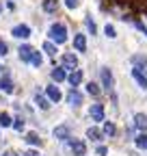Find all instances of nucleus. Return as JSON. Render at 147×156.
<instances>
[{"label": "nucleus", "instance_id": "nucleus-1", "mask_svg": "<svg viewBox=\"0 0 147 156\" xmlns=\"http://www.w3.org/2000/svg\"><path fill=\"white\" fill-rule=\"evenodd\" d=\"M48 37H50V41H54L56 46L65 44L67 41V26L63 22H54L50 26V30H48Z\"/></svg>", "mask_w": 147, "mask_h": 156}, {"label": "nucleus", "instance_id": "nucleus-2", "mask_svg": "<svg viewBox=\"0 0 147 156\" xmlns=\"http://www.w3.org/2000/svg\"><path fill=\"white\" fill-rule=\"evenodd\" d=\"M100 80H102V91H113L115 89V76H113V72H110L108 67H102L100 69Z\"/></svg>", "mask_w": 147, "mask_h": 156}, {"label": "nucleus", "instance_id": "nucleus-3", "mask_svg": "<svg viewBox=\"0 0 147 156\" xmlns=\"http://www.w3.org/2000/svg\"><path fill=\"white\" fill-rule=\"evenodd\" d=\"M65 143H67V150H69L74 156H84V154H87V143H84L82 139H74V136H71V139H67Z\"/></svg>", "mask_w": 147, "mask_h": 156}, {"label": "nucleus", "instance_id": "nucleus-4", "mask_svg": "<svg viewBox=\"0 0 147 156\" xmlns=\"http://www.w3.org/2000/svg\"><path fill=\"white\" fill-rule=\"evenodd\" d=\"M52 134H54V139H56V141H67V139H71V130H69L67 124L56 126V128L52 130Z\"/></svg>", "mask_w": 147, "mask_h": 156}, {"label": "nucleus", "instance_id": "nucleus-5", "mask_svg": "<svg viewBox=\"0 0 147 156\" xmlns=\"http://www.w3.org/2000/svg\"><path fill=\"white\" fill-rule=\"evenodd\" d=\"M61 65H63L65 69H76V67H78V56L74 54V52H65V54L61 56Z\"/></svg>", "mask_w": 147, "mask_h": 156}, {"label": "nucleus", "instance_id": "nucleus-6", "mask_svg": "<svg viewBox=\"0 0 147 156\" xmlns=\"http://www.w3.org/2000/svg\"><path fill=\"white\" fill-rule=\"evenodd\" d=\"M82 93L78 91V87H71L69 89V93H67V104H71V106H80L82 104Z\"/></svg>", "mask_w": 147, "mask_h": 156}, {"label": "nucleus", "instance_id": "nucleus-7", "mask_svg": "<svg viewBox=\"0 0 147 156\" xmlns=\"http://www.w3.org/2000/svg\"><path fill=\"white\" fill-rule=\"evenodd\" d=\"M11 35H13L15 39H28V37H30V26H28V24H17V26H13Z\"/></svg>", "mask_w": 147, "mask_h": 156}, {"label": "nucleus", "instance_id": "nucleus-8", "mask_svg": "<svg viewBox=\"0 0 147 156\" xmlns=\"http://www.w3.org/2000/svg\"><path fill=\"white\" fill-rule=\"evenodd\" d=\"M89 117H91L93 122H104V104H91Z\"/></svg>", "mask_w": 147, "mask_h": 156}, {"label": "nucleus", "instance_id": "nucleus-9", "mask_svg": "<svg viewBox=\"0 0 147 156\" xmlns=\"http://www.w3.org/2000/svg\"><path fill=\"white\" fill-rule=\"evenodd\" d=\"M87 139H91L93 143H100V141H104V132L95 126H89L87 128Z\"/></svg>", "mask_w": 147, "mask_h": 156}, {"label": "nucleus", "instance_id": "nucleus-10", "mask_svg": "<svg viewBox=\"0 0 147 156\" xmlns=\"http://www.w3.org/2000/svg\"><path fill=\"white\" fill-rule=\"evenodd\" d=\"M46 95H48L50 102H59L61 98H63V93H61V89H59L56 85H48V87H46Z\"/></svg>", "mask_w": 147, "mask_h": 156}, {"label": "nucleus", "instance_id": "nucleus-11", "mask_svg": "<svg viewBox=\"0 0 147 156\" xmlns=\"http://www.w3.org/2000/svg\"><path fill=\"white\" fill-rule=\"evenodd\" d=\"M132 65H134L138 72L147 74V56H145V54H134V56H132Z\"/></svg>", "mask_w": 147, "mask_h": 156}, {"label": "nucleus", "instance_id": "nucleus-12", "mask_svg": "<svg viewBox=\"0 0 147 156\" xmlns=\"http://www.w3.org/2000/svg\"><path fill=\"white\" fill-rule=\"evenodd\" d=\"M134 128L138 132H147V115L145 113H136L134 115Z\"/></svg>", "mask_w": 147, "mask_h": 156}, {"label": "nucleus", "instance_id": "nucleus-13", "mask_svg": "<svg viewBox=\"0 0 147 156\" xmlns=\"http://www.w3.org/2000/svg\"><path fill=\"white\" fill-rule=\"evenodd\" d=\"M67 83L71 85V87H78L80 83H82V69H71V74H67Z\"/></svg>", "mask_w": 147, "mask_h": 156}, {"label": "nucleus", "instance_id": "nucleus-14", "mask_svg": "<svg viewBox=\"0 0 147 156\" xmlns=\"http://www.w3.org/2000/svg\"><path fill=\"white\" fill-rule=\"evenodd\" d=\"M17 52H20V61H22V63H30V56H32V46L22 44Z\"/></svg>", "mask_w": 147, "mask_h": 156}, {"label": "nucleus", "instance_id": "nucleus-15", "mask_svg": "<svg viewBox=\"0 0 147 156\" xmlns=\"http://www.w3.org/2000/svg\"><path fill=\"white\" fill-rule=\"evenodd\" d=\"M74 48L78 52H87V35H82V33L74 35Z\"/></svg>", "mask_w": 147, "mask_h": 156}, {"label": "nucleus", "instance_id": "nucleus-16", "mask_svg": "<svg viewBox=\"0 0 147 156\" xmlns=\"http://www.w3.org/2000/svg\"><path fill=\"white\" fill-rule=\"evenodd\" d=\"M50 76H52L54 83H63V80H67V72H65L63 65H61V67H54V69L50 72Z\"/></svg>", "mask_w": 147, "mask_h": 156}, {"label": "nucleus", "instance_id": "nucleus-17", "mask_svg": "<svg viewBox=\"0 0 147 156\" xmlns=\"http://www.w3.org/2000/svg\"><path fill=\"white\" fill-rule=\"evenodd\" d=\"M132 78L138 83V87H141V89H145V91H147V74L138 72L136 67H132Z\"/></svg>", "mask_w": 147, "mask_h": 156}, {"label": "nucleus", "instance_id": "nucleus-18", "mask_svg": "<svg viewBox=\"0 0 147 156\" xmlns=\"http://www.w3.org/2000/svg\"><path fill=\"white\" fill-rule=\"evenodd\" d=\"M0 91L13 93V80H11V76H9V74H5L2 78H0Z\"/></svg>", "mask_w": 147, "mask_h": 156}, {"label": "nucleus", "instance_id": "nucleus-19", "mask_svg": "<svg viewBox=\"0 0 147 156\" xmlns=\"http://www.w3.org/2000/svg\"><path fill=\"white\" fill-rule=\"evenodd\" d=\"M26 143H28V145H35V147H41V145H43L41 136L37 134V132H28V134H26Z\"/></svg>", "mask_w": 147, "mask_h": 156}, {"label": "nucleus", "instance_id": "nucleus-20", "mask_svg": "<svg viewBox=\"0 0 147 156\" xmlns=\"http://www.w3.org/2000/svg\"><path fill=\"white\" fill-rule=\"evenodd\" d=\"M41 9H43L46 13H56V9H59V0H43V2H41Z\"/></svg>", "mask_w": 147, "mask_h": 156}, {"label": "nucleus", "instance_id": "nucleus-21", "mask_svg": "<svg viewBox=\"0 0 147 156\" xmlns=\"http://www.w3.org/2000/svg\"><path fill=\"white\" fill-rule=\"evenodd\" d=\"M35 104L39 106L41 111H48V108L52 106V104H50V100H48V95H39V93L35 95Z\"/></svg>", "mask_w": 147, "mask_h": 156}, {"label": "nucleus", "instance_id": "nucleus-22", "mask_svg": "<svg viewBox=\"0 0 147 156\" xmlns=\"http://www.w3.org/2000/svg\"><path fill=\"white\" fill-rule=\"evenodd\" d=\"M134 145H136L138 150H147V132H138V134L134 136Z\"/></svg>", "mask_w": 147, "mask_h": 156}, {"label": "nucleus", "instance_id": "nucleus-23", "mask_svg": "<svg viewBox=\"0 0 147 156\" xmlns=\"http://www.w3.org/2000/svg\"><path fill=\"white\" fill-rule=\"evenodd\" d=\"M102 132H104V136H115V134H117V126H115L113 122H104Z\"/></svg>", "mask_w": 147, "mask_h": 156}, {"label": "nucleus", "instance_id": "nucleus-24", "mask_svg": "<svg viewBox=\"0 0 147 156\" xmlns=\"http://www.w3.org/2000/svg\"><path fill=\"white\" fill-rule=\"evenodd\" d=\"M43 52H46V54H50V56H56L59 48H56V44H54V41H50V39H48V41L43 44Z\"/></svg>", "mask_w": 147, "mask_h": 156}, {"label": "nucleus", "instance_id": "nucleus-25", "mask_svg": "<svg viewBox=\"0 0 147 156\" xmlns=\"http://www.w3.org/2000/svg\"><path fill=\"white\" fill-rule=\"evenodd\" d=\"M87 93H89V95H93V98H97V95L102 93V89H100L97 83H87Z\"/></svg>", "mask_w": 147, "mask_h": 156}, {"label": "nucleus", "instance_id": "nucleus-26", "mask_svg": "<svg viewBox=\"0 0 147 156\" xmlns=\"http://www.w3.org/2000/svg\"><path fill=\"white\" fill-rule=\"evenodd\" d=\"M41 63H43V56H41V52H39V50H32V56H30V65L39 67Z\"/></svg>", "mask_w": 147, "mask_h": 156}, {"label": "nucleus", "instance_id": "nucleus-27", "mask_svg": "<svg viewBox=\"0 0 147 156\" xmlns=\"http://www.w3.org/2000/svg\"><path fill=\"white\" fill-rule=\"evenodd\" d=\"M11 124H13L11 115H9V113H0V126H2V128H9Z\"/></svg>", "mask_w": 147, "mask_h": 156}, {"label": "nucleus", "instance_id": "nucleus-28", "mask_svg": "<svg viewBox=\"0 0 147 156\" xmlns=\"http://www.w3.org/2000/svg\"><path fill=\"white\" fill-rule=\"evenodd\" d=\"M104 33H106L108 39H115V37H117V30H115L113 24H106V26H104Z\"/></svg>", "mask_w": 147, "mask_h": 156}, {"label": "nucleus", "instance_id": "nucleus-29", "mask_svg": "<svg viewBox=\"0 0 147 156\" xmlns=\"http://www.w3.org/2000/svg\"><path fill=\"white\" fill-rule=\"evenodd\" d=\"M24 124H26V122L22 119V117H15V119H13V124H11V126H13V128H15L17 132H22V130H24Z\"/></svg>", "mask_w": 147, "mask_h": 156}, {"label": "nucleus", "instance_id": "nucleus-30", "mask_svg": "<svg viewBox=\"0 0 147 156\" xmlns=\"http://www.w3.org/2000/svg\"><path fill=\"white\" fill-rule=\"evenodd\" d=\"M87 26H89L91 35H95V33H97V26H95V22H93V20H91V15H87Z\"/></svg>", "mask_w": 147, "mask_h": 156}, {"label": "nucleus", "instance_id": "nucleus-31", "mask_svg": "<svg viewBox=\"0 0 147 156\" xmlns=\"http://www.w3.org/2000/svg\"><path fill=\"white\" fill-rule=\"evenodd\" d=\"M7 54H9V46L5 39H0V56H7Z\"/></svg>", "mask_w": 147, "mask_h": 156}, {"label": "nucleus", "instance_id": "nucleus-32", "mask_svg": "<svg viewBox=\"0 0 147 156\" xmlns=\"http://www.w3.org/2000/svg\"><path fill=\"white\" fill-rule=\"evenodd\" d=\"M65 5H67V9H78L80 0H65Z\"/></svg>", "mask_w": 147, "mask_h": 156}, {"label": "nucleus", "instance_id": "nucleus-33", "mask_svg": "<svg viewBox=\"0 0 147 156\" xmlns=\"http://www.w3.org/2000/svg\"><path fill=\"white\" fill-rule=\"evenodd\" d=\"M108 154V147L106 145H97V156H106Z\"/></svg>", "mask_w": 147, "mask_h": 156}, {"label": "nucleus", "instance_id": "nucleus-34", "mask_svg": "<svg viewBox=\"0 0 147 156\" xmlns=\"http://www.w3.org/2000/svg\"><path fill=\"white\" fill-rule=\"evenodd\" d=\"M22 156H39L35 150H26V152H22Z\"/></svg>", "mask_w": 147, "mask_h": 156}, {"label": "nucleus", "instance_id": "nucleus-35", "mask_svg": "<svg viewBox=\"0 0 147 156\" xmlns=\"http://www.w3.org/2000/svg\"><path fill=\"white\" fill-rule=\"evenodd\" d=\"M9 156H20V154H15L13 150H9Z\"/></svg>", "mask_w": 147, "mask_h": 156}, {"label": "nucleus", "instance_id": "nucleus-36", "mask_svg": "<svg viewBox=\"0 0 147 156\" xmlns=\"http://www.w3.org/2000/svg\"><path fill=\"white\" fill-rule=\"evenodd\" d=\"M0 156H9V152H5V154H0Z\"/></svg>", "mask_w": 147, "mask_h": 156}, {"label": "nucleus", "instance_id": "nucleus-37", "mask_svg": "<svg viewBox=\"0 0 147 156\" xmlns=\"http://www.w3.org/2000/svg\"><path fill=\"white\" fill-rule=\"evenodd\" d=\"M143 33H145V35H147V28H145V30H143Z\"/></svg>", "mask_w": 147, "mask_h": 156}, {"label": "nucleus", "instance_id": "nucleus-38", "mask_svg": "<svg viewBox=\"0 0 147 156\" xmlns=\"http://www.w3.org/2000/svg\"><path fill=\"white\" fill-rule=\"evenodd\" d=\"M0 11H2V5H0Z\"/></svg>", "mask_w": 147, "mask_h": 156}, {"label": "nucleus", "instance_id": "nucleus-39", "mask_svg": "<svg viewBox=\"0 0 147 156\" xmlns=\"http://www.w3.org/2000/svg\"><path fill=\"white\" fill-rule=\"evenodd\" d=\"M145 15H147V9H145Z\"/></svg>", "mask_w": 147, "mask_h": 156}]
</instances>
